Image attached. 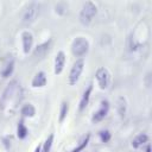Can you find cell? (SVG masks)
Wrapping results in <instances>:
<instances>
[{"label": "cell", "mask_w": 152, "mask_h": 152, "mask_svg": "<svg viewBox=\"0 0 152 152\" xmlns=\"http://www.w3.org/2000/svg\"><path fill=\"white\" fill-rule=\"evenodd\" d=\"M23 99V89L18 81H11L5 88L1 100H0V110L4 116H13L19 107V103Z\"/></svg>", "instance_id": "1"}, {"label": "cell", "mask_w": 152, "mask_h": 152, "mask_svg": "<svg viewBox=\"0 0 152 152\" xmlns=\"http://www.w3.org/2000/svg\"><path fill=\"white\" fill-rule=\"evenodd\" d=\"M96 12H97L96 5L93 1H86L83 4V6L81 8V12H80V15H78L80 23L84 26H88L93 21Z\"/></svg>", "instance_id": "2"}, {"label": "cell", "mask_w": 152, "mask_h": 152, "mask_svg": "<svg viewBox=\"0 0 152 152\" xmlns=\"http://www.w3.org/2000/svg\"><path fill=\"white\" fill-rule=\"evenodd\" d=\"M89 51V42L84 37H76L71 43V52L75 57H83Z\"/></svg>", "instance_id": "3"}, {"label": "cell", "mask_w": 152, "mask_h": 152, "mask_svg": "<svg viewBox=\"0 0 152 152\" xmlns=\"http://www.w3.org/2000/svg\"><path fill=\"white\" fill-rule=\"evenodd\" d=\"M39 10H40V6L38 2H31L23 14V24H25V25L32 24L37 19V17L39 14Z\"/></svg>", "instance_id": "4"}, {"label": "cell", "mask_w": 152, "mask_h": 152, "mask_svg": "<svg viewBox=\"0 0 152 152\" xmlns=\"http://www.w3.org/2000/svg\"><path fill=\"white\" fill-rule=\"evenodd\" d=\"M84 68V59L83 58H78L71 66L70 72H69V84L74 86L77 83V81L80 80V76L83 71Z\"/></svg>", "instance_id": "5"}, {"label": "cell", "mask_w": 152, "mask_h": 152, "mask_svg": "<svg viewBox=\"0 0 152 152\" xmlns=\"http://www.w3.org/2000/svg\"><path fill=\"white\" fill-rule=\"evenodd\" d=\"M95 77H96V81H97V84L101 89H107L109 87V83H110V74L109 71L104 68V66H101L96 70V74H95Z\"/></svg>", "instance_id": "6"}, {"label": "cell", "mask_w": 152, "mask_h": 152, "mask_svg": "<svg viewBox=\"0 0 152 152\" xmlns=\"http://www.w3.org/2000/svg\"><path fill=\"white\" fill-rule=\"evenodd\" d=\"M108 112H109V102H108L107 100H102L101 103H100V108L93 114L91 121H93L94 124L100 122L101 120H103V119L107 116Z\"/></svg>", "instance_id": "7"}, {"label": "cell", "mask_w": 152, "mask_h": 152, "mask_svg": "<svg viewBox=\"0 0 152 152\" xmlns=\"http://www.w3.org/2000/svg\"><path fill=\"white\" fill-rule=\"evenodd\" d=\"M21 44H23V51L25 55H27L32 46H33V36L30 31L25 30L21 32Z\"/></svg>", "instance_id": "8"}, {"label": "cell", "mask_w": 152, "mask_h": 152, "mask_svg": "<svg viewBox=\"0 0 152 152\" xmlns=\"http://www.w3.org/2000/svg\"><path fill=\"white\" fill-rule=\"evenodd\" d=\"M65 61H66V58H65L64 52H63V51L57 52V55H56V57H55V65H53V66H55V68H53L55 75L62 74V71H63V69H64V65H65Z\"/></svg>", "instance_id": "9"}, {"label": "cell", "mask_w": 152, "mask_h": 152, "mask_svg": "<svg viewBox=\"0 0 152 152\" xmlns=\"http://www.w3.org/2000/svg\"><path fill=\"white\" fill-rule=\"evenodd\" d=\"M50 45H51V39H49L48 42H44V43L39 44V45L34 49V51H33V56H34L36 58H43V57L49 52V50H50Z\"/></svg>", "instance_id": "10"}, {"label": "cell", "mask_w": 152, "mask_h": 152, "mask_svg": "<svg viewBox=\"0 0 152 152\" xmlns=\"http://www.w3.org/2000/svg\"><path fill=\"white\" fill-rule=\"evenodd\" d=\"M13 70H14V59H13L12 56H10V57L6 59V62L4 63V66H2V69H1V76H2L4 78H7L8 76L12 75Z\"/></svg>", "instance_id": "11"}, {"label": "cell", "mask_w": 152, "mask_h": 152, "mask_svg": "<svg viewBox=\"0 0 152 152\" xmlns=\"http://www.w3.org/2000/svg\"><path fill=\"white\" fill-rule=\"evenodd\" d=\"M91 90H93V83H89V86H88L87 89L83 91V95H82V97H81V100H80V104H78L80 112H82V110L87 107V104H88V102H89V99H90V95H91Z\"/></svg>", "instance_id": "12"}, {"label": "cell", "mask_w": 152, "mask_h": 152, "mask_svg": "<svg viewBox=\"0 0 152 152\" xmlns=\"http://www.w3.org/2000/svg\"><path fill=\"white\" fill-rule=\"evenodd\" d=\"M32 87L33 88H43L45 84H46V75L44 71H39L34 75V77L32 78V82H31Z\"/></svg>", "instance_id": "13"}, {"label": "cell", "mask_w": 152, "mask_h": 152, "mask_svg": "<svg viewBox=\"0 0 152 152\" xmlns=\"http://www.w3.org/2000/svg\"><path fill=\"white\" fill-rule=\"evenodd\" d=\"M148 141V137L145 133H140L138 134L133 140H132V147L133 148H139L140 146H142L144 144H146Z\"/></svg>", "instance_id": "14"}, {"label": "cell", "mask_w": 152, "mask_h": 152, "mask_svg": "<svg viewBox=\"0 0 152 152\" xmlns=\"http://www.w3.org/2000/svg\"><path fill=\"white\" fill-rule=\"evenodd\" d=\"M21 115L23 116H26V118H32V116H34V114H36V108L33 107V104H31V103H26V104H24L23 107H21Z\"/></svg>", "instance_id": "15"}, {"label": "cell", "mask_w": 152, "mask_h": 152, "mask_svg": "<svg viewBox=\"0 0 152 152\" xmlns=\"http://www.w3.org/2000/svg\"><path fill=\"white\" fill-rule=\"evenodd\" d=\"M126 108H127V102H126V99L124 96H120L118 99V112L120 114L121 118H125V114H126Z\"/></svg>", "instance_id": "16"}, {"label": "cell", "mask_w": 152, "mask_h": 152, "mask_svg": "<svg viewBox=\"0 0 152 152\" xmlns=\"http://www.w3.org/2000/svg\"><path fill=\"white\" fill-rule=\"evenodd\" d=\"M27 133H28V131H27L26 126L24 125V122L19 121V124L17 126V135H18V138L19 139H25L27 137Z\"/></svg>", "instance_id": "17"}, {"label": "cell", "mask_w": 152, "mask_h": 152, "mask_svg": "<svg viewBox=\"0 0 152 152\" xmlns=\"http://www.w3.org/2000/svg\"><path fill=\"white\" fill-rule=\"evenodd\" d=\"M53 144V134H50L42 145V152H50Z\"/></svg>", "instance_id": "18"}, {"label": "cell", "mask_w": 152, "mask_h": 152, "mask_svg": "<svg viewBox=\"0 0 152 152\" xmlns=\"http://www.w3.org/2000/svg\"><path fill=\"white\" fill-rule=\"evenodd\" d=\"M68 110H69V104L68 102H62V106H61V112H59V122H63L64 119L66 118V114H68Z\"/></svg>", "instance_id": "19"}, {"label": "cell", "mask_w": 152, "mask_h": 152, "mask_svg": "<svg viewBox=\"0 0 152 152\" xmlns=\"http://www.w3.org/2000/svg\"><path fill=\"white\" fill-rule=\"evenodd\" d=\"M89 139H90V134H87V137L80 142V145L77 146V147H75L71 152H81V151H83L84 150V147L88 145V142H89Z\"/></svg>", "instance_id": "20"}, {"label": "cell", "mask_w": 152, "mask_h": 152, "mask_svg": "<svg viewBox=\"0 0 152 152\" xmlns=\"http://www.w3.org/2000/svg\"><path fill=\"white\" fill-rule=\"evenodd\" d=\"M99 135H100V139L102 142H108L110 140V133L109 131L107 129H103V131H100L99 132Z\"/></svg>", "instance_id": "21"}, {"label": "cell", "mask_w": 152, "mask_h": 152, "mask_svg": "<svg viewBox=\"0 0 152 152\" xmlns=\"http://www.w3.org/2000/svg\"><path fill=\"white\" fill-rule=\"evenodd\" d=\"M65 4H62V2H59V4H57L56 5V12L58 13V14H63L64 12H65Z\"/></svg>", "instance_id": "22"}, {"label": "cell", "mask_w": 152, "mask_h": 152, "mask_svg": "<svg viewBox=\"0 0 152 152\" xmlns=\"http://www.w3.org/2000/svg\"><path fill=\"white\" fill-rule=\"evenodd\" d=\"M34 152H42V145H38V146L34 148Z\"/></svg>", "instance_id": "23"}, {"label": "cell", "mask_w": 152, "mask_h": 152, "mask_svg": "<svg viewBox=\"0 0 152 152\" xmlns=\"http://www.w3.org/2000/svg\"><path fill=\"white\" fill-rule=\"evenodd\" d=\"M145 152H151V146H150V145L146 146V151H145Z\"/></svg>", "instance_id": "24"}]
</instances>
